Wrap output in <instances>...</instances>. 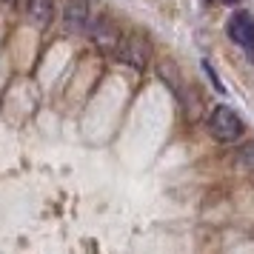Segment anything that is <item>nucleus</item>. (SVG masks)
<instances>
[{
  "mask_svg": "<svg viewBox=\"0 0 254 254\" xmlns=\"http://www.w3.org/2000/svg\"><path fill=\"white\" fill-rule=\"evenodd\" d=\"M115 58L123 66H131L134 71H143L151 63V40L143 32H126V35H120Z\"/></svg>",
  "mask_w": 254,
  "mask_h": 254,
  "instance_id": "obj_1",
  "label": "nucleus"
},
{
  "mask_svg": "<svg viewBox=\"0 0 254 254\" xmlns=\"http://www.w3.org/2000/svg\"><path fill=\"white\" fill-rule=\"evenodd\" d=\"M208 131L220 143H234V140L243 137L246 123H243V117L234 109H229V106H214L211 115H208Z\"/></svg>",
  "mask_w": 254,
  "mask_h": 254,
  "instance_id": "obj_2",
  "label": "nucleus"
},
{
  "mask_svg": "<svg viewBox=\"0 0 254 254\" xmlns=\"http://www.w3.org/2000/svg\"><path fill=\"white\" fill-rule=\"evenodd\" d=\"M226 35L237 43V46L254 60V17L249 12H237L229 17L226 23Z\"/></svg>",
  "mask_w": 254,
  "mask_h": 254,
  "instance_id": "obj_3",
  "label": "nucleus"
},
{
  "mask_svg": "<svg viewBox=\"0 0 254 254\" xmlns=\"http://www.w3.org/2000/svg\"><path fill=\"white\" fill-rule=\"evenodd\" d=\"M92 20V9H89V0H66V9H63V26L69 32H86V26Z\"/></svg>",
  "mask_w": 254,
  "mask_h": 254,
  "instance_id": "obj_4",
  "label": "nucleus"
},
{
  "mask_svg": "<svg viewBox=\"0 0 254 254\" xmlns=\"http://www.w3.org/2000/svg\"><path fill=\"white\" fill-rule=\"evenodd\" d=\"M92 37H94V46L100 49V52H115L117 43H120V29L115 26V20H109V17H97Z\"/></svg>",
  "mask_w": 254,
  "mask_h": 254,
  "instance_id": "obj_5",
  "label": "nucleus"
},
{
  "mask_svg": "<svg viewBox=\"0 0 254 254\" xmlns=\"http://www.w3.org/2000/svg\"><path fill=\"white\" fill-rule=\"evenodd\" d=\"M26 17L37 29H46L55 20V0H26Z\"/></svg>",
  "mask_w": 254,
  "mask_h": 254,
  "instance_id": "obj_6",
  "label": "nucleus"
},
{
  "mask_svg": "<svg viewBox=\"0 0 254 254\" xmlns=\"http://www.w3.org/2000/svg\"><path fill=\"white\" fill-rule=\"evenodd\" d=\"M237 157H240L243 166H249V169H254V140H249V143H243L240 149H237Z\"/></svg>",
  "mask_w": 254,
  "mask_h": 254,
  "instance_id": "obj_7",
  "label": "nucleus"
},
{
  "mask_svg": "<svg viewBox=\"0 0 254 254\" xmlns=\"http://www.w3.org/2000/svg\"><path fill=\"white\" fill-rule=\"evenodd\" d=\"M14 0H0V6H12Z\"/></svg>",
  "mask_w": 254,
  "mask_h": 254,
  "instance_id": "obj_8",
  "label": "nucleus"
},
{
  "mask_svg": "<svg viewBox=\"0 0 254 254\" xmlns=\"http://www.w3.org/2000/svg\"><path fill=\"white\" fill-rule=\"evenodd\" d=\"M220 3H237V0H220Z\"/></svg>",
  "mask_w": 254,
  "mask_h": 254,
  "instance_id": "obj_9",
  "label": "nucleus"
}]
</instances>
